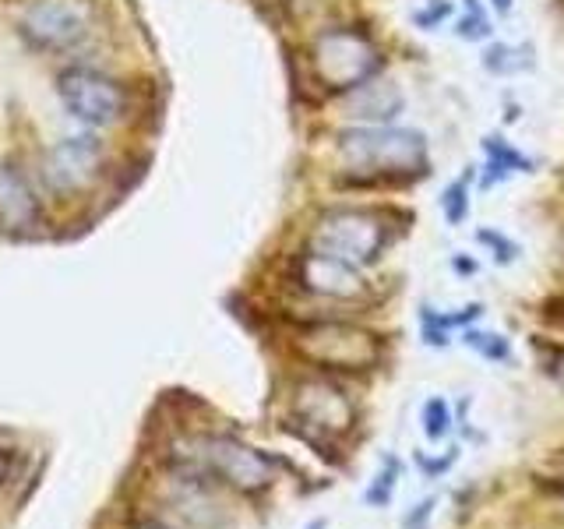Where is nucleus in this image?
I'll list each match as a JSON object with an SVG mask.
<instances>
[{
    "instance_id": "f257e3e1",
    "label": "nucleus",
    "mask_w": 564,
    "mask_h": 529,
    "mask_svg": "<svg viewBox=\"0 0 564 529\" xmlns=\"http://www.w3.org/2000/svg\"><path fill=\"white\" fill-rule=\"evenodd\" d=\"M335 152L360 184H409L431 170L427 135L413 127H346L335 138Z\"/></svg>"
},
{
    "instance_id": "f03ea898",
    "label": "nucleus",
    "mask_w": 564,
    "mask_h": 529,
    "mask_svg": "<svg viewBox=\"0 0 564 529\" xmlns=\"http://www.w3.org/2000/svg\"><path fill=\"white\" fill-rule=\"evenodd\" d=\"M399 233L402 226H395L392 212L367 209V205H339V209L321 212L307 237V247L367 269V265H378Z\"/></svg>"
},
{
    "instance_id": "7ed1b4c3",
    "label": "nucleus",
    "mask_w": 564,
    "mask_h": 529,
    "mask_svg": "<svg viewBox=\"0 0 564 529\" xmlns=\"http://www.w3.org/2000/svg\"><path fill=\"white\" fill-rule=\"evenodd\" d=\"M293 350L318 371H374L385 360L381 336L349 321H311L297 332Z\"/></svg>"
},
{
    "instance_id": "20e7f679",
    "label": "nucleus",
    "mask_w": 564,
    "mask_h": 529,
    "mask_svg": "<svg viewBox=\"0 0 564 529\" xmlns=\"http://www.w3.org/2000/svg\"><path fill=\"white\" fill-rule=\"evenodd\" d=\"M381 68H385L381 46L364 29H346V25L325 29L311 46V71L321 89L332 96H346L367 78L381 75Z\"/></svg>"
},
{
    "instance_id": "39448f33",
    "label": "nucleus",
    "mask_w": 564,
    "mask_h": 529,
    "mask_svg": "<svg viewBox=\"0 0 564 529\" xmlns=\"http://www.w3.org/2000/svg\"><path fill=\"white\" fill-rule=\"evenodd\" d=\"M293 420L300 424L293 431L311 448H318L321 459L342 462V455H335V441L353 431L357 406L349 403V395L339 385H332V381L307 378L293 392Z\"/></svg>"
},
{
    "instance_id": "423d86ee",
    "label": "nucleus",
    "mask_w": 564,
    "mask_h": 529,
    "mask_svg": "<svg viewBox=\"0 0 564 529\" xmlns=\"http://www.w3.org/2000/svg\"><path fill=\"white\" fill-rule=\"evenodd\" d=\"M57 99L67 110V117H75L78 124L110 127L124 113V89L113 82L110 75L92 68H67L57 75Z\"/></svg>"
},
{
    "instance_id": "0eeeda50",
    "label": "nucleus",
    "mask_w": 564,
    "mask_h": 529,
    "mask_svg": "<svg viewBox=\"0 0 564 529\" xmlns=\"http://www.w3.org/2000/svg\"><path fill=\"white\" fill-rule=\"evenodd\" d=\"M18 36L39 53H71L89 39V15L71 0H36L18 18Z\"/></svg>"
},
{
    "instance_id": "6e6552de",
    "label": "nucleus",
    "mask_w": 564,
    "mask_h": 529,
    "mask_svg": "<svg viewBox=\"0 0 564 529\" xmlns=\"http://www.w3.org/2000/svg\"><path fill=\"white\" fill-rule=\"evenodd\" d=\"M198 448L201 452L194 462H198L201 470H208V477H219L223 484L237 487V491H265L275 480L272 459L237 438L216 434V438L201 441Z\"/></svg>"
},
{
    "instance_id": "1a4fd4ad",
    "label": "nucleus",
    "mask_w": 564,
    "mask_h": 529,
    "mask_svg": "<svg viewBox=\"0 0 564 529\" xmlns=\"http://www.w3.org/2000/svg\"><path fill=\"white\" fill-rule=\"evenodd\" d=\"M290 272H293L297 290H304L307 297H318V300L353 304V300H364L367 293H371V283L360 276L357 265L332 258V254H321V251H314V247H304V251L293 258Z\"/></svg>"
},
{
    "instance_id": "9d476101",
    "label": "nucleus",
    "mask_w": 564,
    "mask_h": 529,
    "mask_svg": "<svg viewBox=\"0 0 564 529\" xmlns=\"http://www.w3.org/2000/svg\"><path fill=\"white\" fill-rule=\"evenodd\" d=\"M103 170V142L92 135H67L46 152L43 180L57 194H78Z\"/></svg>"
},
{
    "instance_id": "9b49d317",
    "label": "nucleus",
    "mask_w": 564,
    "mask_h": 529,
    "mask_svg": "<svg viewBox=\"0 0 564 529\" xmlns=\"http://www.w3.org/2000/svg\"><path fill=\"white\" fill-rule=\"evenodd\" d=\"M342 113L349 120L367 127H381V124H395V120L406 113V92L392 82V78H367L364 85L349 89L342 96Z\"/></svg>"
},
{
    "instance_id": "f8f14e48",
    "label": "nucleus",
    "mask_w": 564,
    "mask_h": 529,
    "mask_svg": "<svg viewBox=\"0 0 564 529\" xmlns=\"http://www.w3.org/2000/svg\"><path fill=\"white\" fill-rule=\"evenodd\" d=\"M43 219L39 198L32 184L15 170L0 166V230L4 233H32Z\"/></svg>"
},
{
    "instance_id": "ddd939ff",
    "label": "nucleus",
    "mask_w": 564,
    "mask_h": 529,
    "mask_svg": "<svg viewBox=\"0 0 564 529\" xmlns=\"http://www.w3.org/2000/svg\"><path fill=\"white\" fill-rule=\"evenodd\" d=\"M483 149H487V177H483V187L505 184L512 173H529V170H533V159H526L519 149H512L505 138L490 135L487 142H483Z\"/></svg>"
},
{
    "instance_id": "4468645a",
    "label": "nucleus",
    "mask_w": 564,
    "mask_h": 529,
    "mask_svg": "<svg viewBox=\"0 0 564 529\" xmlns=\"http://www.w3.org/2000/svg\"><path fill=\"white\" fill-rule=\"evenodd\" d=\"M483 68L490 75H519V71L533 68V50L529 46H508V43H490L483 53Z\"/></svg>"
},
{
    "instance_id": "2eb2a0df",
    "label": "nucleus",
    "mask_w": 564,
    "mask_h": 529,
    "mask_svg": "<svg viewBox=\"0 0 564 529\" xmlns=\"http://www.w3.org/2000/svg\"><path fill=\"white\" fill-rule=\"evenodd\" d=\"M476 170L469 166L466 173H462L459 180H452V184L445 187V194H441V212H445L448 226H462L469 219V184H473Z\"/></svg>"
},
{
    "instance_id": "dca6fc26",
    "label": "nucleus",
    "mask_w": 564,
    "mask_h": 529,
    "mask_svg": "<svg viewBox=\"0 0 564 529\" xmlns=\"http://www.w3.org/2000/svg\"><path fill=\"white\" fill-rule=\"evenodd\" d=\"M462 343H466L469 350L480 353V357H487V360H508V357H512V343H508L505 336H498V332H480V328H466Z\"/></svg>"
},
{
    "instance_id": "f3484780",
    "label": "nucleus",
    "mask_w": 564,
    "mask_h": 529,
    "mask_svg": "<svg viewBox=\"0 0 564 529\" xmlns=\"http://www.w3.org/2000/svg\"><path fill=\"white\" fill-rule=\"evenodd\" d=\"M420 318H423V325L445 328V332H448V328H462V325H473V321H480L483 318V304H469V307H462V311H455V314H434V307L423 304Z\"/></svg>"
},
{
    "instance_id": "a211bd4d",
    "label": "nucleus",
    "mask_w": 564,
    "mask_h": 529,
    "mask_svg": "<svg viewBox=\"0 0 564 529\" xmlns=\"http://www.w3.org/2000/svg\"><path fill=\"white\" fill-rule=\"evenodd\" d=\"M452 410H448L445 399H431V403L423 406V431L431 441H441L448 431H452Z\"/></svg>"
},
{
    "instance_id": "6ab92c4d",
    "label": "nucleus",
    "mask_w": 564,
    "mask_h": 529,
    "mask_svg": "<svg viewBox=\"0 0 564 529\" xmlns=\"http://www.w3.org/2000/svg\"><path fill=\"white\" fill-rule=\"evenodd\" d=\"M455 36L469 39V43H483V39H490V18L483 15V8L476 4V0H466V18L459 22Z\"/></svg>"
},
{
    "instance_id": "aec40b11",
    "label": "nucleus",
    "mask_w": 564,
    "mask_h": 529,
    "mask_svg": "<svg viewBox=\"0 0 564 529\" xmlns=\"http://www.w3.org/2000/svg\"><path fill=\"white\" fill-rule=\"evenodd\" d=\"M395 480H399V459H388L378 477H374V484L367 487V505H388L395 494Z\"/></svg>"
},
{
    "instance_id": "412c9836",
    "label": "nucleus",
    "mask_w": 564,
    "mask_h": 529,
    "mask_svg": "<svg viewBox=\"0 0 564 529\" xmlns=\"http://www.w3.org/2000/svg\"><path fill=\"white\" fill-rule=\"evenodd\" d=\"M25 466H29V455L22 448H0V491H8L15 480H22Z\"/></svg>"
},
{
    "instance_id": "4be33fe9",
    "label": "nucleus",
    "mask_w": 564,
    "mask_h": 529,
    "mask_svg": "<svg viewBox=\"0 0 564 529\" xmlns=\"http://www.w3.org/2000/svg\"><path fill=\"white\" fill-rule=\"evenodd\" d=\"M452 15H455L452 0H431L427 8H420L413 15V25H416V29H423V32H431V29H438L441 22H448Z\"/></svg>"
},
{
    "instance_id": "5701e85b",
    "label": "nucleus",
    "mask_w": 564,
    "mask_h": 529,
    "mask_svg": "<svg viewBox=\"0 0 564 529\" xmlns=\"http://www.w3.org/2000/svg\"><path fill=\"white\" fill-rule=\"evenodd\" d=\"M476 240H480V244H487L490 251H494V261H498V265H512V261L519 258V244H512L505 233L480 230V233H476Z\"/></svg>"
},
{
    "instance_id": "b1692460",
    "label": "nucleus",
    "mask_w": 564,
    "mask_h": 529,
    "mask_svg": "<svg viewBox=\"0 0 564 529\" xmlns=\"http://www.w3.org/2000/svg\"><path fill=\"white\" fill-rule=\"evenodd\" d=\"M434 505H438V498H423L420 505L402 519V529H427V522H431V515H434Z\"/></svg>"
},
{
    "instance_id": "393cba45",
    "label": "nucleus",
    "mask_w": 564,
    "mask_h": 529,
    "mask_svg": "<svg viewBox=\"0 0 564 529\" xmlns=\"http://www.w3.org/2000/svg\"><path fill=\"white\" fill-rule=\"evenodd\" d=\"M543 371H547L550 378L561 385V392H564V346H557V343L550 346V360L543 364Z\"/></svg>"
},
{
    "instance_id": "a878e982",
    "label": "nucleus",
    "mask_w": 564,
    "mask_h": 529,
    "mask_svg": "<svg viewBox=\"0 0 564 529\" xmlns=\"http://www.w3.org/2000/svg\"><path fill=\"white\" fill-rule=\"evenodd\" d=\"M455 459H459V452H455V448L445 455V459H434V462H431V459H423V455H420V470L427 473V477H438V473L452 470V466H455Z\"/></svg>"
},
{
    "instance_id": "bb28decb",
    "label": "nucleus",
    "mask_w": 564,
    "mask_h": 529,
    "mask_svg": "<svg viewBox=\"0 0 564 529\" xmlns=\"http://www.w3.org/2000/svg\"><path fill=\"white\" fill-rule=\"evenodd\" d=\"M543 318H547L550 325L564 328V300H550V304H547V311H543Z\"/></svg>"
},
{
    "instance_id": "cd10ccee",
    "label": "nucleus",
    "mask_w": 564,
    "mask_h": 529,
    "mask_svg": "<svg viewBox=\"0 0 564 529\" xmlns=\"http://www.w3.org/2000/svg\"><path fill=\"white\" fill-rule=\"evenodd\" d=\"M452 269L459 272V276H473V272H476V261L466 258V254H455V258H452Z\"/></svg>"
},
{
    "instance_id": "c85d7f7f",
    "label": "nucleus",
    "mask_w": 564,
    "mask_h": 529,
    "mask_svg": "<svg viewBox=\"0 0 564 529\" xmlns=\"http://www.w3.org/2000/svg\"><path fill=\"white\" fill-rule=\"evenodd\" d=\"M490 8L498 11V15H508V11H512V0H490Z\"/></svg>"
},
{
    "instance_id": "c756f323",
    "label": "nucleus",
    "mask_w": 564,
    "mask_h": 529,
    "mask_svg": "<svg viewBox=\"0 0 564 529\" xmlns=\"http://www.w3.org/2000/svg\"><path fill=\"white\" fill-rule=\"evenodd\" d=\"M145 529H159V526H145Z\"/></svg>"
}]
</instances>
